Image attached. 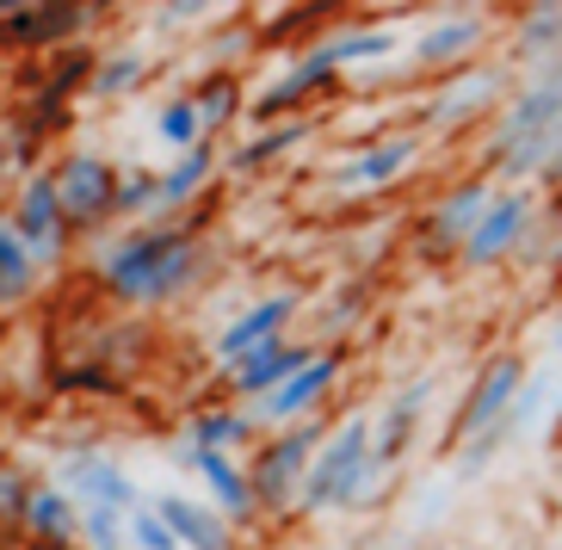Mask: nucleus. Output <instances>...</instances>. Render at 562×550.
<instances>
[{"instance_id":"nucleus-1","label":"nucleus","mask_w":562,"mask_h":550,"mask_svg":"<svg viewBox=\"0 0 562 550\" xmlns=\"http://www.w3.org/2000/svg\"><path fill=\"white\" fill-rule=\"evenodd\" d=\"M192 272V235L186 229H143L124 235L112 254H105V284L131 303H161L173 298Z\"/></svg>"},{"instance_id":"nucleus-2","label":"nucleus","mask_w":562,"mask_h":550,"mask_svg":"<svg viewBox=\"0 0 562 550\" xmlns=\"http://www.w3.org/2000/svg\"><path fill=\"white\" fill-rule=\"evenodd\" d=\"M371 470H378L371 420H347V427H340L328 446L315 451L310 476H303V489H297V507H303V514H328V507H347V501L364 495Z\"/></svg>"},{"instance_id":"nucleus-3","label":"nucleus","mask_w":562,"mask_h":550,"mask_svg":"<svg viewBox=\"0 0 562 550\" xmlns=\"http://www.w3.org/2000/svg\"><path fill=\"white\" fill-rule=\"evenodd\" d=\"M557 136H562V75H544V81H531L526 93L513 100V112H507V124H501L488 161L531 173V167L550 161Z\"/></svg>"},{"instance_id":"nucleus-4","label":"nucleus","mask_w":562,"mask_h":550,"mask_svg":"<svg viewBox=\"0 0 562 550\" xmlns=\"http://www.w3.org/2000/svg\"><path fill=\"white\" fill-rule=\"evenodd\" d=\"M519 384H526V371H519L513 352H501L495 366L476 378V390H470V402L458 415V439H470V458H482V446L501 439V427L513 420V402H519Z\"/></svg>"},{"instance_id":"nucleus-5","label":"nucleus","mask_w":562,"mask_h":550,"mask_svg":"<svg viewBox=\"0 0 562 550\" xmlns=\"http://www.w3.org/2000/svg\"><path fill=\"white\" fill-rule=\"evenodd\" d=\"M56 199H63L68 223H100L117 211V167L100 155H68L56 167Z\"/></svg>"},{"instance_id":"nucleus-6","label":"nucleus","mask_w":562,"mask_h":550,"mask_svg":"<svg viewBox=\"0 0 562 550\" xmlns=\"http://www.w3.org/2000/svg\"><path fill=\"white\" fill-rule=\"evenodd\" d=\"M315 451H322V434H315V427H291L284 439H272V451H266L260 470H254V501H284L291 489H303Z\"/></svg>"},{"instance_id":"nucleus-7","label":"nucleus","mask_w":562,"mask_h":550,"mask_svg":"<svg viewBox=\"0 0 562 550\" xmlns=\"http://www.w3.org/2000/svg\"><path fill=\"white\" fill-rule=\"evenodd\" d=\"M63 483H68V495H87L93 507H105V514H131V519L143 514V495H136V483L112 464V458L75 451V458L63 464Z\"/></svg>"},{"instance_id":"nucleus-8","label":"nucleus","mask_w":562,"mask_h":550,"mask_svg":"<svg viewBox=\"0 0 562 550\" xmlns=\"http://www.w3.org/2000/svg\"><path fill=\"white\" fill-rule=\"evenodd\" d=\"M526 223H531V192H495V204L482 211V223L463 242V260L470 267H495L501 254H513V242L526 235Z\"/></svg>"},{"instance_id":"nucleus-9","label":"nucleus","mask_w":562,"mask_h":550,"mask_svg":"<svg viewBox=\"0 0 562 550\" xmlns=\"http://www.w3.org/2000/svg\"><path fill=\"white\" fill-rule=\"evenodd\" d=\"M297 316V291H279V298L254 303L248 316H235L229 328H223V340H216V359L223 366H241V359H254L260 347H272L279 340V328Z\"/></svg>"},{"instance_id":"nucleus-10","label":"nucleus","mask_w":562,"mask_h":550,"mask_svg":"<svg viewBox=\"0 0 562 550\" xmlns=\"http://www.w3.org/2000/svg\"><path fill=\"white\" fill-rule=\"evenodd\" d=\"M13 229H19V242L32 254H63V242H68V211H63V199H56V180H32L25 192H19V211H13Z\"/></svg>"},{"instance_id":"nucleus-11","label":"nucleus","mask_w":562,"mask_h":550,"mask_svg":"<svg viewBox=\"0 0 562 550\" xmlns=\"http://www.w3.org/2000/svg\"><path fill=\"white\" fill-rule=\"evenodd\" d=\"M334 378H340V352H315L291 384H279L272 396H260V420H297V415H310L315 402L328 396Z\"/></svg>"},{"instance_id":"nucleus-12","label":"nucleus","mask_w":562,"mask_h":550,"mask_svg":"<svg viewBox=\"0 0 562 550\" xmlns=\"http://www.w3.org/2000/svg\"><path fill=\"white\" fill-rule=\"evenodd\" d=\"M334 68H340V63H334V44H315V50L303 56V63H291V68L279 75V81L266 87L260 100H254V117H279V112H291L297 100H310L315 87L328 81Z\"/></svg>"},{"instance_id":"nucleus-13","label":"nucleus","mask_w":562,"mask_h":550,"mask_svg":"<svg viewBox=\"0 0 562 550\" xmlns=\"http://www.w3.org/2000/svg\"><path fill=\"white\" fill-rule=\"evenodd\" d=\"M315 352L310 347H291V340H272V347H260L254 359H241L235 366V390L241 396H272L279 384H291L303 366H310Z\"/></svg>"},{"instance_id":"nucleus-14","label":"nucleus","mask_w":562,"mask_h":550,"mask_svg":"<svg viewBox=\"0 0 562 550\" xmlns=\"http://www.w3.org/2000/svg\"><path fill=\"white\" fill-rule=\"evenodd\" d=\"M155 514H161L167 532L180 538V550H235V545H229V526H223L211 507H199V501L161 495V501H155Z\"/></svg>"},{"instance_id":"nucleus-15","label":"nucleus","mask_w":562,"mask_h":550,"mask_svg":"<svg viewBox=\"0 0 562 550\" xmlns=\"http://www.w3.org/2000/svg\"><path fill=\"white\" fill-rule=\"evenodd\" d=\"M0 25L13 44H63L68 32L87 25V7H13Z\"/></svg>"},{"instance_id":"nucleus-16","label":"nucleus","mask_w":562,"mask_h":550,"mask_svg":"<svg viewBox=\"0 0 562 550\" xmlns=\"http://www.w3.org/2000/svg\"><path fill=\"white\" fill-rule=\"evenodd\" d=\"M186 464L199 470L204 483H211V495H216V507H223V514H248V507H254V483H248V476H241V470L229 464V451L186 446Z\"/></svg>"},{"instance_id":"nucleus-17","label":"nucleus","mask_w":562,"mask_h":550,"mask_svg":"<svg viewBox=\"0 0 562 550\" xmlns=\"http://www.w3.org/2000/svg\"><path fill=\"white\" fill-rule=\"evenodd\" d=\"M414 155H420V143H414V136H390V143H378V149H364L359 161L340 167V186H364V192H371V186H390L402 167L414 161Z\"/></svg>"},{"instance_id":"nucleus-18","label":"nucleus","mask_w":562,"mask_h":550,"mask_svg":"<svg viewBox=\"0 0 562 550\" xmlns=\"http://www.w3.org/2000/svg\"><path fill=\"white\" fill-rule=\"evenodd\" d=\"M495 204V192L482 180H470V186H458L446 204H439V217H432V242H470V229L482 223V211Z\"/></svg>"},{"instance_id":"nucleus-19","label":"nucleus","mask_w":562,"mask_h":550,"mask_svg":"<svg viewBox=\"0 0 562 550\" xmlns=\"http://www.w3.org/2000/svg\"><path fill=\"white\" fill-rule=\"evenodd\" d=\"M432 402V384L420 378V384H408L402 390V402H390V415H383V427L371 434V446H378V464H390L402 446H408V434H414V420H420V408Z\"/></svg>"},{"instance_id":"nucleus-20","label":"nucleus","mask_w":562,"mask_h":550,"mask_svg":"<svg viewBox=\"0 0 562 550\" xmlns=\"http://www.w3.org/2000/svg\"><path fill=\"white\" fill-rule=\"evenodd\" d=\"M482 105H495V68H476V75H463V81L446 87V100H432V124H463L470 112H482Z\"/></svg>"},{"instance_id":"nucleus-21","label":"nucleus","mask_w":562,"mask_h":550,"mask_svg":"<svg viewBox=\"0 0 562 550\" xmlns=\"http://www.w3.org/2000/svg\"><path fill=\"white\" fill-rule=\"evenodd\" d=\"M482 37V19L476 13H458V19H446V25H432L420 44H414V63H427V68H439V63H458L470 44Z\"/></svg>"},{"instance_id":"nucleus-22","label":"nucleus","mask_w":562,"mask_h":550,"mask_svg":"<svg viewBox=\"0 0 562 550\" xmlns=\"http://www.w3.org/2000/svg\"><path fill=\"white\" fill-rule=\"evenodd\" d=\"M25 526H32L37 538H56V545H68V532L81 526V507H75V495H68V489H37L32 507H25Z\"/></svg>"},{"instance_id":"nucleus-23","label":"nucleus","mask_w":562,"mask_h":550,"mask_svg":"<svg viewBox=\"0 0 562 550\" xmlns=\"http://www.w3.org/2000/svg\"><path fill=\"white\" fill-rule=\"evenodd\" d=\"M32 272H37V254L19 242L13 223H0V310L32 291Z\"/></svg>"},{"instance_id":"nucleus-24","label":"nucleus","mask_w":562,"mask_h":550,"mask_svg":"<svg viewBox=\"0 0 562 550\" xmlns=\"http://www.w3.org/2000/svg\"><path fill=\"white\" fill-rule=\"evenodd\" d=\"M211 161H216L211 143H199L192 155H180V161H173V167L161 173V204H186V199H192V192H199V186L211 180Z\"/></svg>"},{"instance_id":"nucleus-25","label":"nucleus","mask_w":562,"mask_h":550,"mask_svg":"<svg viewBox=\"0 0 562 550\" xmlns=\"http://www.w3.org/2000/svg\"><path fill=\"white\" fill-rule=\"evenodd\" d=\"M155 136H161L167 149L192 155V149H199V143H204L199 105H192V100H167V105H161V117H155Z\"/></svg>"},{"instance_id":"nucleus-26","label":"nucleus","mask_w":562,"mask_h":550,"mask_svg":"<svg viewBox=\"0 0 562 550\" xmlns=\"http://www.w3.org/2000/svg\"><path fill=\"white\" fill-rule=\"evenodd\" d=\"M241 439H248V415H235V408H216V415L192 420V446H204V451H229Z\"/></svg>"},{"instance_id":"nucleus-27","label":"nucleus","mask_w":562,"mask_h":550,"mask_svg":"<svg viewBox=\"0 0 562 550\" xmlns=\"http://www.w3.org/2000/svg\"><path fill=\"white\" fill-rule=\"evenodd\" d=\"M396 50V32H347L334 37V63H383V56Z\"/></svg>"},{"instance_id":"nucleus-28","label":"nucleus","mask_w":562,"mask_h":550,"mask_svg":"<svg viewBox=\"0 0 562 550\" xmlns=\"http://www.w3.org/2000/svg\"><path fill=\"white\" fill-rule=\"evenodd\" d=\"M303 136H310V124H303V117H291V124H272V131H266L260 143H248L235 161H241V167H260V161H272V155H284L291 143H303Z\"/></svg>"},{"instance_id":"nucleus-29","label":"nucleus","mask_w":562,"mask_h":550,"mask_svg":"<svg viewBox=\"0 0 562 550\" xmlns=\"http://www.w3.org/2000/svg\"><path fill=\"white\" fill-rule=\"evenodd\" d=\"M149 204H161V180H149V173H131V180H117V217H131V211H149Z\"/></svg>"},{"instance_id":"nucleus-30","label":"nucleus","mask_w":562,"mask_h":550,"mask_svg":"<svg viewBox=\"0 0 562 550\" xmlns=\"http://www.w3.org/2000/svg\"><path fill=\"white\" fill-rule=\"evenodd\" d=\"M192 105H199V124H204V131H216V124L235 112V81H211Z\"/></svg>"},{"instance_id":"nucleus-31","label":"nucleus","mask_w":562,"mask_h":550,"mask_svg":"<svg viewBox=\"0 0 562 550\" xmlns=\"http://www.w3.org/2000/svg\"><path fill=\"white\" fill-rule=\"evenodd\" d=\"M143 81V56H117V63H105L100 75H93V93H124V87Z\"/></svg>"},{"instance_id":"nucleus-32","label":"nucleus","mask_w":562,"mask_h":550,"mask_svg":"<svg viewBox=\"0 0 562 550\" xmlns=\"http://www.w3.org/2000/svg\"><path fill=\"white\" fill-rule=\"evenodd\" d=\"M131 538H136L143 550H180V538L161 526V514H155V507H143V514L131 519Z\"/></svg>"},{"instance_id":"nucleus-33","label":"nucleus","mask_w":562,"mask_h":550,"mask_svg":"<svg viewBox=\"0 0 562 550\" xmlns=\"http://www.w3.org/2000/svg\"><path fill=\"white\" fill-rule=\"evenodd\" d=\"M81 526L93 538V550H117V538H124V514H105V507H87Z\"/></svg>"},{"instance_id":"nucleus-34","label":"nucleus","mask_w":562,"mask_h":550,"mask_svg":"<svg viewBox=\"0 0 562 550\" xmlns=\"http://www.w3.org/2000/svg\"><path fill=\"white\" fill-rule=\"evenodd\" d=\"M32 495H37V483H25V476H0V514H19V519H25Z\"/></svg>"},{"instance_id":"nucleus-35","label":"nucleus","mask_w":562,"mask_h":550,"mask_svg":"<svg viewBox=\"0 0 562 550\" xmlns=\"http://www.w3.org/2000/svg\"><path fill=\"white\" fill-rule=\"evenodd\" d=\"M544 180H562V136H557V149H550V161H544Z\"/></svg>"},{"instance_id":"nucleus-36","label":"nucleus","mask_w":562,"mask_h":550,"mask_svg":"<svg viewBox=\"0 0 562 550\" xmlns=\"http://www.w3.org/2000/svg\"><path fill=\"white\" fill-rule=\"evenodd\" d=\"M550 352L562 359V316H557V328H550Z\"/></svg>"},{"instance_id":"nucleus-37","label":"nucleus","mask_w":562,"mask_h":550,"mask_svg":"<svg viewBox=\"0 0 562 550\" xmlns=\"http://www.w3.org/2000/svg\"><path fill=\"white\" fill-rule=\"evenodd\" d=\"M37 550H68V545H56V538H37Z\"/></svg>"}]
</instances>
